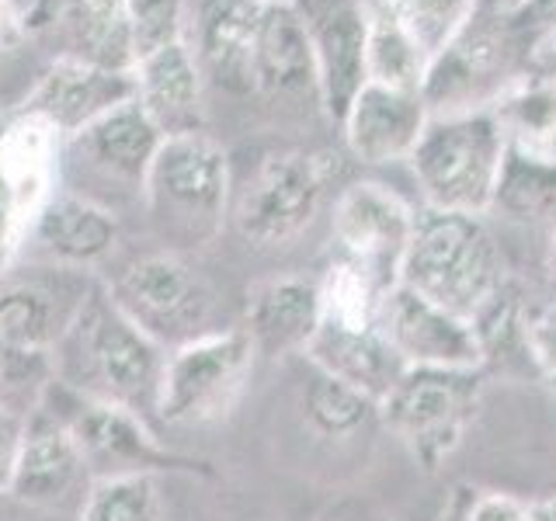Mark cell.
Listing matches in <instances>:
<instances>
[{
	"label": "cell",
	"mask_w": 556,
	"mask_h": 521,
	"mask_svg": "<svg viewBox=\"0 0 556 521\" xmlns=\"http://www.w3.org/2000/svg\"><path fill=\"white\" fill-rule=\"evenodd\" d=\"M52 355L56 379L70 390L129 407L147 421L156 414L167 352L115 306L109 285H87Z\"/></svg>",
	"instance_id": "6da1fadb"
},
{
	"label": "cell",
	"mask_w": 556,
	"mask_h": 521,
	"mask_svg": "<svg viewBox=\"0 0 556 521\" xmlns=\"http://www.w3.org/2000/svg\"><path fill=\"white\" fill-rule=\"evenodd\" d=\"M139 199L150 230L167 243L170 254L205 251L230 219V156L208 132L164 139Z\"/></svg>",
	"instance_id": "7a4b0ae2"
},
{
	"label": "cell",
	"mask_w": 556,
	"mask_h": 521,
	"mask_svg": "<svg viewBox=\"0 0 556 521\" xmlns=\"http://www.w3.org/2000/svg\"><path fill=\"white\" fill-rule=\"evenodd\" d=\"M508 275L504 251L483 216L428 205L417 213L400 285L469 320Z\"/></svg>",
	"instance_id": "3957f363"
},
{
	"label": "cell",
	"mask_w": 556,
	"mask_h": 521,
	"mask_svg": "<svg viewBox=\"0 0 556 521\" xmlns=\"http://www.w3.org/2000/svg\"><path fill=\"white\" fill-rule=\"evenodd\" d=\"M508 136L491 112L431 115L410 150V170L428 208L486 216Z\"/></svg>",
	"instance_id": "277c9868"
},
{
	"label": "cell",
	"mask_w": 556,
	"mask_h": 521,
	"mask_svg": "<svg viewBox=\"0 0 556 521\" xmlns=\"http://www.w3.org/2000/svg\"><path fill=\"white\" fill-rule=\"evenodd\" d=\"M39 407L52 417H60L70 439L77 442L87 476H164V473H188V476H208L202 459L181 456L167 448L150 431L147 417H139L129 407L109 404V399L84 396L70 390L66 382L52 379L42 393Z\"/></svg>",
	"instance_id": "5b68a950"
},
{
	"label": "cell",
	"mask_w": 556,
	"mask_h": 521,
	"mask_svg": "<svg viewBox=\"0 0 556 521\" xmlns=\"http://www.w3.org/2000/svg\"><path fill=\"white\" fill-rule=\"evenodd\" d=\"M486 379L480 369H404L382 396L379 421L387 424L425 473H439L466 439L483 407Z\"/></svg>",
	"instance_id": "8992f818"
},
{
	"label": "cell",
	"mask_w": 556,
	"mask_h": 521,
	"mask_svg": "<svg viewBox=\"0 0 556 521\" xmlns=\"http://www.w3.org/2000/svg\"><path fill=\"white\" fill-rule=\"evenodd\" d=\"M344 178L334 150H278L254 167L233 202L237 233L254 247H289L317 219L330 188Z\"/></svg>",
	"instance_id": "52a82bcc"
},
{
	"label": "cell",
	"mask_w": 556,
	"mask_h": 521,
	"mask_svg": "<svg viewBox=\"0 0 556 521\" xmlns=\"http://www.w3.org/2000/svg\"><path fill=\"white\" fill-rule=\"evenodd\" d=\"M254 341L243 327L208 330L167 352L156 417L170 428L216 424L240 404L254 372Z\"/></svg>",
	"instance_id": "ba28073f"
},
{
	"label": "cell",
	"mask_w": 556,
	"mask_h": 521,
	"mask_svg": "<svg viewBox=\"0 0 556 521\" xmlns=\"http://www.w3.org/2000/svg\"><path fill=\"white\" fill-rule=\"evenodd\" d=\"M526 66L529 52L508 31L504 17L477 8L456 39L431 56L421 98L431 115L491 112Z\"/></svg>",
	"instance_id": "9c48e42d"
},
{
	"label": "cell",
	"mask_w": 556,
	"mask_h": 521,
	"mask_svg": "<svg viewBox=\"0 0 556 521\" xmlns=\"http://www.w3.org/2000/svg\"><path fill=\"white\" fill-rule=\"evenodd\" d=\"M104 285L115 306L164 352L216 330L208 327L216 313V292L181 254H147Z\"/></svg>",
	"instance_id": "30bf717a"
},
{
	"label": "cell",
	"mask_w": 556,
	"mask_h": 521,
	"mask_svg": "<svg viewBox=\"0 0 556 521\" xmlns=\"http://www.w3.org/2000/svg\"><path fill=\"white\" fill-rule=\"evenodd\" d=\"M414 223L417 213L410 202L379 181L344 185L330 213V230L341 243V254L387 289L400 282V265L414 237Z\"/></svg>",
	"instance_id": "8fae6325"
},
{
	"label": "cell",
	"mask_w": 556,
	"mask_h": 521,
	"mask_svg": "<svg viewBox=\"0 0 556 521\" xmlns=\"http://www.w3.org/2000/svg\"><path fill=\"white\" fill-rule=\"evenodd\" d=\"M292 11L300 14L317 63L320 109L341 126L348 104L365 87L372 14L362 8V0H292Z\"/></svg>",
	"instance_id": "7c38bea8"
},
{
	"label": "cell",
	"mask_w": 556,
	"mask_h": 521,
	"mask_svg": "<svg viewBox=\"0 0 556 521\" xmlns=\"http://www.w3.org/2000/svg\"><path fill=\"white\" fill-rule=\"evenodd\" d=\"M132 98H136L132 74H115V69H104L98 63H87L80 56L63 52V56H56L42 69L39 80L17 101L14 112L46 122L66 143L70 136L91 126L94 118Z\"/></svg>",
	"instance_id": "4fadbf2b"
},
{
	"label": "cell",
	"mask_w": 556,
	"mask_h": 521,
	"mask_svg": "<svg viewBox=\"0 0 556 521\" xmlns=\"http://www.w3.org/2000/svg\"><path fill=\"white\" fill-rule=\"evenodd\" d=\"M379 323L407 369L414 365L421 369H480L469 320L425 300L407 285L396 282L382 295Z\"/></svg>",
	"instance_id": "5bb4252c"
},
{
	"label": "cell",
	"mask_w": 556,
	"mask_h": 521,
	"mask_svg": "<svg viewBox=\"0 0 556 521\" xmlns=\"http://www.w3.org/2000/svg\"><path fill=\"white\" fill-rule=\"evenodd\" d=\"M265 4L257 0H202L191 14L188 42L208 87L233 98H254V52Z\"/></svg>",
	"instance_id": "9a60e30c"
},
{
	"label": "cell",
	"mask_w": 556,
	"mask_h": 521,
	"mask_svg": "<svg viewBox=\"0 0 556 521\" xmlns=\"http://www.w3.org/2000/svg\"><path fill=\"white\" fill-rule=\"evenodd\" d=\"M428 118L431 112L417 91L365 84L341 118L344 147L352 153V161L365 167L407 161L428 126Z\"/></svg>",
	"instance_id": "2e32d148"
},
{
	"label": "cell",
	"mask_w": 556,
	"mask_h": 521,
	"mask_svg": "<svg viewBox=\"0 0 556 521\" xmlns=\"http://www.w3.org/2000/svg\"><path fill=\"white\" fill-rule=\"evenodd\" d=\"M164 147V132L153 126L150 115L139 109V101H126L118 109L104 112L77 136H70L63 150L74 153V161L98 174V178L143 191L153 156Z\"/></svg>",
	"instance_id": "e0dca14e"
},
{
	"label": "cell",
	"mask_w": 556,
	"mask_h": 521,
	"mask_svg": "<svg viewBox=\"0 0 556 521\" xmlns=\"http://www.w3.org/2000/svg\"><path fill=\"white\" fill-rule=\"evenodd\" d=\"M136 101L164 139L205 132V77L191 52V42L153 49L139 56L136 69Z\"/></svg>",
	"instance_id": "ac0fdd59"
},
{
	"label": "cell",
	"mask_w": 556,
	"mask_h": 521,
	"mask_svg": "<svg viewBox=\"0 0 556 521\" xmlns=\"http://www.w3.org/2000/svg\"><path fill=\"white\" fill-rule=\"evenodd\" d=\"M324 320L320 282L306 275H271L248 292L243 330L257 355H303Z\"/></svg>",
	"instance_id": "d6986e66"
},
{
	"label": "cell",
	"mask_w": 556,
	"mask_h": 521,
	"mask_svg": "<svg viewBox=\"0 0 556 521\" xmlns=\"http://www.w3.org/2000/svg\"><path fill=\"white\" fill-rule=\"evenodd\" d=\"M303 355L309 369L348 382L352 390L372 396L376 404H382V396L393 390V382L407 369L387 334H382V323L320 320L317 334H313Z\"/></svg>",
	"instance_id": "ffe728a7"
},
{
	"label": "cell",
	"mask_w": 556,
	"mask_h": 521,
	"mask_svg": "<svg viewBox=\"0 0 556 521\" xmlns=\"http://www.w3.org/2000/svg\"><path fill=\"white\" fill-rule=\"evenodd\" d=\"M87 476V466L77 442L70 439L60 417H52L46 407H35L25 417L22 452H17L11 497L31 504V508H56L70 494L77 491V483Z\"/></svg>",
	"instance_id": "44dd1931"
},
{
	"label": "cell",
	"mask_w": 556,
	"mask_h": 521,
	"mask_svg": "<svg viewBox=\"0 0 556 521\" xmlns=\"http://www.w3.org/2000/svg\"><path fill=\"white\" fill-rule=\"evenodd\" d=\"M28 240L56 265L70 271H87L112 257L118 243V219L109 205L94 199L56 191L46 202L39 219L31 223Z\"/></svg>",
	"instance_id": "7402d4cb"
},
{
	"label": "cell",
	"mask_w": 556,
	"mask_h": 521,
	"mask_svg": "<svg viewBox=\"0 0 556 521\" xmlns=\"http://www.w3.org/2000/svg\"><path fill=\"white\" fill-rule=\"evenodd\" d=\"M532 295L521 285V278L508 275L486 295L483 306L469 317L477 341L480 372L486 379H529L539 376L529 352V320H532Z\"/></svg>",
	"instance_id": "603a6c76"
},
{
	"label": "cell",
	"mask_w": 556,
	"mask_h": 521,
	"mask_svg": "<svg viewBox=\"0 0 556 521\" xmlns=\"http://www.w3.org/2000/svg\"><path fill=\"white\" fill-rule=\"evenodd\" d=\"M254 80L257 94L271 101H303L313 98L320 104V80L306 28L292 4H265L257 28L254 52Z\"/></svg>",
	"instance_id": "cb8c5ba5"
},
{
	"label": "cell",
	"mask_w": 556,
	"mask_h": 521,
	"mask_svg": "<svg viewBox=\"0 0 556 521\" xmlns=\"http://www.w3.org/2000/svg\"><path fill=\"white\" fill-rule=\"evenodd\" d=\"M87 292V289H84ZM84 292L63 295L46 282L0 285V347L14 352H56Z\"/></svg>",
	"instance_id": "d4e9b609"
},
{
	"label": "cell",
	"mask_w": 556,
	"mask_h": 521,
	"mask_svg": "<svg viewBox=\"0 0 556 521\" xmlns=\"http://www.w3.org/2000/svg\"><path fill=\"white\" fill-rule=\"evenodd\" d=\"M70 56L98 63L115 74L136 69V42L126 0H63V22Z\"/></svg>",
	"instance_id": "484cf974"
},
{
	"label": "cell",
	"mask_w": 556,
	"mask_h": 521,
	"mask_svg": "<svg viewBox=\"0 0 556 521\" xmlns=\"http://www.w3.org/2000/svg\"><path fill=\"white\" fill-rule=\"evenodd\" d=\"M491 213L508 223H556V153L508 143Z\"/></svg>",
	"instance_id": "4316f807"
},
{
	"label": "cell",
	"mask_w": 556,
	"mask_h": 521,
	"mask_svg": "<svg viewBox=\"0 0 556 521\" xmlns=\"http://www.w3.org/2000/svg\"><path fill=\"white\" fill-rule=\"evenodd\" d=\"M494 115L515 147L556 153V80L526 66L497 98Z\"/></svg>",
	"instance_id": "83f0119b"
},
{
	"label": "cell",
	"mask_w": 556,
	"mask_h": 521,
	"mask_svg": "<svg viewBox=\"0 0 556 521\" xmlns=\"http://www.w3.org/2000/svg\"><path fill=\"white\" fill-rule=\"evenodd\" d=\"M303 421L320 439L348 442L379 421V404L372 396L352 390L348 382L313 369L309 382L303 386Z\"/></svg>",
	"instance_id": "f1b7e54d"
},
{
	"label": "cell",
	"mask_w": 556,
	"mask_h": 521,
	"mask_svg": "<svg viewBox=\"0 0 556 521\" xmlns=\"http://www.w3.org/2000/svg\"><path fill=\"white\" fill-rule=\"evenodd\" d=\"M428 56L410 35L400 28L390 14H372L369 46H365V84L396 87V91H417L428 74Z\"/></svg>",
	"instance_id": "f546056e"
},
{
	"label": "cell",
	"mask_w": 556,
	"mask_h": 521,
	"mask_svg": "<svg viewBox=\"0 0 556 521\" xmlns=\"http://www.w3.org/2000/svg\"><path fill=\"white\" fill-rule=\"evenodd\" d=\"M77 521H164L156 476H101L91 480Z\"/></svg>",
	"instance_id": "4dcf8cb0"
},
{
	"label": "cell",
	"mask_w": 556,
	"mask_h": 521,
	"mask_svg": "<svg viewBox=\"0 0 556 521\" xmlns=\"http://www.w3.org/2000/svg\"><path fill=\"white\" fill-rule=\"evenodd\" d=\"M431 60L456 39L477 14V0H393L387 11Z\"/></svg>",
	"instance_id": "1f68e13d"
},
{
	"label": "cell",
	"mask_w": 556,
	"mask_h": 521,
	"mask_svg": "<svg viewBox=\"0 0 556 521\" xmlns=\"http://www.w3.org/2000/svg\"><path fill=\"white\" fill-rule=\"evenodd\" d=\"M126 8H129L136 56H147L153 49L188 39V28H191L188 0H126Z\"/></svg>",
	"instance_id": "d6a6232c"
},
{
	"label": "cell",
	"mask_w": 556,
	"mask_h": 521,
	"mask_svg": "<svg viewBox=\"0 0 556 521\" xmlns=\"http://www.w3.org/2000/svg\"><path fill=\"white\" fill-rule=\"evenodd\" d=\"M439 521H529V500L473 480H459L448 486Z\"/></svg>",
	"instance_id": "836d02e7"
},
{
	"label": "cell",
	"mask_w": 556,
	"mask_h": 521,
	"mask_svg": "<svg viewBox=\"0 0 556 521\" xmlns=\"http://www.w3.org/2000/svg\"><path fill=\"white\" fill-rule=\"evenodd\" d=\"M28 233H31V219L22 213L8 178L0 174V278L14 268L17 254L28 243Z\"/></svg>",
	"instance_id": "e575fe53"
},
{
	"label": "cell",
	"mask_w": 556,
	"mask_h": 521,
	"mask_svg": "<svg viewBox=\"0 0 556 521\" xmlns=\"http://www.w3.org/2000/svg\"><path fill=\"white\" fill-rule=\"evenodd\" d=\"M529 352L543 379H556V300L532 306L529 320Z\"/></svg>",
	"instance_id": "d590c367"
},
{
	"label": "cell",
	"mask_w": 556,
	"mask_h": 521,
	"mask_svg": "<svg viewBox=\"0 0 556 521\" xmlns=\"http://www.w3.org/2000/svg\"><path fill=\"white\" fill-rule=\"evenodd\" d=\"M504 25L521 42V49H532L543 35L556 28V0H521V4L504 17Z\"/></svg>",
	"instance_id": "8d00e7d4"
},
{
	"label": "cell",
	"mask_w": 556,
	"mask_h": 521,
	"mask_svg": "<svg viewBox=\"0 0 556 521\" xmlns=\"http://www.w3.org/2000/svg\"><path fill=\"white\" fill-rule=\"evenodd\" d=\"M25 417L28 414H17V410H4V407H0V494L11 491L14 466H17V452H22Z\"/></svg>",
	"instance_id": "74e56055"
},
{
	"label": "cell",
	"mask_w": 556,
	"mask_h": 521,
	"mask_svg": "<svg viewBox=\"0 0 556 521\" xmlns=\"http://www.w3.org/2000/svg\"><path fill=\"white\" fill-rule=\"evenodd\" d=\"M25 39H28V31H25L22 8H17L14 0H0V52L22 49Z\"/></svg>",
	"instance_id": "f35d334b"
},
{
	"label": "cell",
	"mask_w": 556,
	"mask_h": 521,
	"mask_svg": "<svg viewBox=\"0 0 556 521\" xmlns=\"http://www.w3.org/2000/svg\"><path fill=\"white\" fill-rule=\"evenodd\" d=\"M529 66L556 80V28L529 49Z\"/></svg>",
	"instance_id": "ab89813d"
},
{
	"label": "cell",
	"mask_w": 556,
	"mask_h": 521,
	"mask_svg": "<svg viewBox=\"0 0 556 521\" xmlns=\"http://www.w3.org/2000/svg\"><path fill=\"white\" fill-rule=\"evenodd\" d=\"M529 521H556V494L529 504Z\"/></svg>",
	"instance_id": "60d3db41"
},
{
	"label": "cell",
	"mask_w": 556,
	"mask_h": 521,
	"mask_svg": "<svg viewBox=\"0 0 556 521\" xmlns=\"http://www.w3.org/2000/svg\"><path fill=\"white\" fill-rule=\"evenodd\" d=\"M546 271L556 278V226H553V233H549V243H546Z\"/></svg>",
	"instance_id": "b9f144b4"
},
{
	"label": "cell",
	"mask_w": 556,
	"mask_h": 521,
	"mask_svg": "<svg viewBox=\"0 0 556 521\" xmlns=\"http://www.w3.org/2000/svg\"><path fill=\"white\" fill-rule=\"evenodd\" d=\"M390 4H393V0H362V8L369 11V14H387Z\"/></svg>",
	"instance_id": "7bdbcfd3"
},
{
	"label": "cell",
	"mask_w": 556,
	"mask_h": 521,
	"mask_svg": "<svg viewBox=\"0 0 556 521\" xmlns=\"http://www.w3.org/2000/svg\"><path fill=\"white\" fill-rule=\"evenodd\" d=\"M0 407L11 410V396H8V386H4V372H0Z\"/></svg>",
	"instance_id": "ee69618b"
},
{
	"label": "cell",
	"mask_w": 556,
	"mask_h": 521,
	"mask_svg": "<svg viewBox=\"0 0 556 521\" xmlns=\"http://www.w3.org/2000/svg\"><path fill=\"white\" fill-rule=\"evenodd\" d=\"M257 4H292V0H257Z\"/></svg>",
	"instance_id": "f6af8a7d"
},
{
	"label": "cell",
	"mask_w": 556,
	"mask_h": 521,
	"mask_svg": "<svg viewBox=\"0 0 556 521\" xmlns=\"http://www.w3.org/2000/svg\"><path fill=\"white\" fill-rule=\"evenodd\" d=\"M549 382H553V390H556V379H549Z\"/></svg>",
	"instance_id": "bcb514c9"
}]
</instances>
